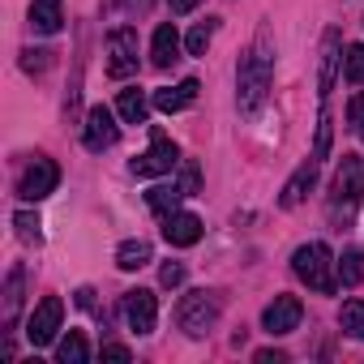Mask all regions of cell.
<instances>
[{
  "label": "cell",
  "mask_w": 364,
  "mask_h": 364,
  "mask_svg": "<svg viewBox=\"0 0 364 364\" xmlns=\"http://www.w3.org/2000/svg\"><path fill=\"white\" fill-rule=\"evenodd\" d=\"M124 321L133 334H150L154 321H159V304H154V291L137 287V291H124Z\"/></svg>",
  "instance_id": "11"
},
{
  "label": "cell",
  "mask_w": 364,
  "mask_h": 364,
  "mask_svg": "<svg viewBox=\"0 0 364 364\" xmlns=\"http://www.w3.org/2000/svg\"><path fill=\"white\" fill-rule=\"evenodd\" d=\"M116 266H120V270H141V266H150V240H124V245L116 249Z\"/></svg>",
  "instance_id": "19"
},
{
  "label": "cell",
  "mask_w": 364,
  "mask_h": 364,
  "mask_svg": "<svg viewBox=\"0 0 364 364\" xmlns=\"http://www.w3.org/2000/svg\"><path fill=\"white\" fill-rule=\"evenodd\" d=\"M18 309H22V270H14L9 283H5V321L9 326L18 321Z\"/></svg>",
  "instance_id": "26"
},
{
  "label": "cell",
  "mask_w": 364,
  "mask_h": 364,
  "mask_svg": "<svg viewBox=\"0 0 364 364\" xmlns=\"http://www.w3.org/2000/svg\"><path fill=\"white\" fill-rule=\"evenodd\" d=\"M343 39H338V31H326V39H321V77H317V95L326 99L330 90H334V77H338V60H343Z\"/></svg>",
  "instance_id": "15"
},
{
  "label": "cell",
  "mask_w": 364,
  "mask_h": 364,
  "mask_svg": "<svg viewBox=\"0 0 364 364\" xmlns=\"http://www.w3.org/2000/svg\"><path fill=\"white\" fill-rule=\"evenodd\" d=\"M48 56H52L48 48H39V52L26 48V52H22V69H26V73H43V69H48Z\"/></svg>",
  "instance_id": "29"
},
{
  "label": "cell",
  "mask_w": 364,
  "mask_h": 364,
  "mask_svg": "<svg viewBox=\"0 0 364 364\" xmlns=\"http://www.w3.org/2000/svg\"><path fill=\"white\" fill-rule=\"evenodd\" d=\"M146 95L137 90V86H129V90H120V99H116V116L124 120V124H146Z\"/></svg>",
  "instance_id": "18"
},
{
  "label": "cell",
  "mask_w": 364,
  "mask_h": 364,
  "mask_svg": "<svg viewBox=\"0 0 364 364\" xmlns=\"http://www.w3.org/2000/svg\"><path fill=\"white\" fill-rule=\"evenodd\" d=\"M219 313H223L219 296H215V291H206V287H198V291H189L185 300H180V313H176V321H180V330H185L189 338H206V334L215 330Z\"/></svg>",
  "instance_id": "3"
},
{
  "label": "cell",
  "mask_w": 364,
  "mask_h": 364,
  "mask_svg": "<svg viewBox=\"0 0 364 364\" xmlns=\"http://www.w3.org/2000/svg\"><path fill=\"white\" fill-rule=\"evenodd\" d=\"M103 360H133V351L120 343H103Z\"/></svg>",
  "instance_id": "33"
},
{
  "label": "cell",
  "mask_w": 364,
  "mask_h": 364,
  "mask_svg": "<svg viewBox=\"0 0 364 364\" xmlns=\"http://www.w3.org/2000/svg\"><path fill=\"white\" fill-rule=\"evenodd\" d=\"M330 154V112H321V124H317V146H313V159L321 163Z\"/></svg>",
  "instance_id": "30"
},
{
  "label": "cell",
  "mask_w": 364,
  "mask_h": 364,
  "mask_svg": "<svg viewBox=\"0 0 364 364\" xmlns=\"http://www.w3.org/2000/svg\"><path fill=\"white\" fill-rule=\"evenodd\" d=\"M347 124H351V133L364 141V95H355V99L347 103Z\"/></svg>",
  "instance_id": "28"
},
{
  "label": "cell",
  "mask_w": 364,
  "mask_h": 364,
  "mask_svg": "<svg viewBox=\"0 0 364 364\" xmlns=\"http://www.w3.org/2000/svg\"><path fill=\"white\" fill-rule=\"evenodd\" d=\"M198 90H202L198 77H185L180 86H163V90H154V107L167 112V116H171V112H185V107L198 99Z\"/></svg>",
  "instance_id": "16"
},
{
  "label": "cell",
  "mask_w": 364,
  "mask_h": 364,
  "mask_svg": "<svg viewBox=\"0 0 364 364\" xmlns=\"http://www.w3.org/2000/svg\"><path fill=\"white\" fill-rule=\"evenodd\" d=\"M60 321H65V304H60V296L39 300L35 313H31V321H26V338H31V347H48V343H56Z\"/></svg>",
  "instance_id": "5"
},
{
  "label": "cell",
  "mask_w": 364,
  "mask_h": 364,
  "mask_svg": "<svg viewBox=\"0 0 364 364\" xmlns=\"http://www.w3.org/2000/svg\"><path fill=\"white\" fill-rule=\"evenodd\" d=\"M176 60H180V31L171 22H163L154 31V39H150V65L154 69H171Z\"/></svg>",
  "instance_id": "14"
},
{
  "label": "cell",
  "mask_w": 364,
  "mask_h": 364,
  "mask_svg": "<svg viewBox=\"0 0 364 364\" xmlns=\"http://www.w3.org/2000/svg\"><path fill=\"white\" fill-rule=\"evenodd\" d=\"M180 198H185V193H180V185H154L150 193H146V206L159 215V219H167L171 210H176V202Z\"/></svg>",
  "instance_id": "20"
},
{
  "label": "cell",
  "mask_w": 364,
  "mask_h": 364,
  "mask_svg": "<svg viewBox=\"0 0 364 364\" xmlns=\"http://www.w3.org/2000/svg\"><path fill=\"white\" fill-rule=\"evenodd\" d=\"M14 228H18V236H22L26 245H35V240H39V219H35V215H26V210H22V215L14 219Z\"/></svg>",
  "instance_id": "31"
},
{
  "label": "cell",
  "mask_w": 364,
  "mask_h": 364,
  "mask_svg": "<svg viewBox=\"0 0 364 364\" xmlns=\"http://www.w3.org/2000/svg\"><path fill=\"white\" fill-rule=\"evenodd\" d=\"M343 77L351 86H364V43H351L347 56H343Z\"/></svg>",
  "instance_id": "25"
},
{
  "label": "cell",
  "mask_w": 364,
  "mask_h": 364,
  "mask_svg": "<svg viewBox=\"0 0 364 364\" xmlns=\"http://www.w3.org/2000/svg\"><path fill=\"white\" fill-rule=\"evenodd\" d=\"M330 202L343 210L364 202V154H343V163L334 171V185H330Z\"/></svg>",
  "instance_id": "4"
},
{
  "label": "cell",
  "mask_w": 364,
  "mask_h": 364,
  "mask_svg": "<svg viewBox=\"0 0 364 364\" xmlns=\"http://www.w3.org/2000/svg\"><path fill=\"white\" fill-rule=\"evenodd\" d=\"M176 185H180V193H185V198H189V193H198V185H202V171H198V163H189V159L180 163V180H176Z\"/></svg>",
  "instance_id": "27"
},
{
  "label": "cell",
  "mask_w": 364,
  "mask_h": 364,
  "mask_svg": "<svg viewBox=\"0 0 364 364\" xmlns=\"http://www.w3.org/2000/svg\"><path fill=\"white\" fill-rule=\"evenodd\" d=\"M202 0H171V14H193Z\"/></svg>",
  "instance_id": "35"
},
{
  "label": "cell",
  "mask_w": 364,
  "mask_h": 364,
  "mask_svg": "<svg viewBox=\"0 0 364 364\" xmlns=\"http://www.w3.org/2000/svg\"><path fill=\"white\" fill-rule=\"evenodd\" d=\"M338 326H343V334L364 338V300H347L343 313H338Z\"/></svg>",
  "instance_id": "24"
},
{
  "label": "cell",
  "mask_w": 364,
  "mask_h": 364,
  "mask_svg": "<svg viewBox=\"0 0 364 364\" xmlns=\"http://www.w3.org/2000/svg\"><path fill=\"white\" fill-rule=\"evenodd\" d=\"M176 163H180L176 141H171V137H163V133H154V137H150V150H146V154H137V159L129 163V171H133V176H167Z\"/></svg>",
  "instance_id": "9"
},
{
  "label": "cell",
  "mask_w": 364,
  "mask_h": 364,
  "mask_svg": "<svg viewBox=\"0 0 364 364\" xmlns=\"http://www.w3.org/2000/svg\"><path fill=\"white\" fill-rule=\"evenodd\" d=\"M360 279H364V253L360 249H343V257H338V283L355 287Z\"/></svg>",
  "instance_id": "22"
},
{
  "label": "cell",
  "mask_w": 364,
  "mask_h": 364,
  "mask_svg": "<svg viewBox=\"0 0 364 364\" xmlns=\"http://www.w3.org/2000/svg\"><path fill=\"white\" fill-rule=\"evenodd\" d=\"M159 283H163V287H180V283H185V266H180V262H167V266L159 270Z\"/></svg>",
  "instance_id": "32"
},
{
  "label": "cell",
  "mask_w": 364,
  "mask_h": 364,
  "mask_svg": "<svg viewBox=\"0 0 364 364\" xmlns=\"http://www.w3.org/2000/svg\"><path fill=\"white\" fill-rule=\"evenodd\" d=\"M86 355H90V347H86L82 330H69V334L56 343V360H60V364H86Z\"/></svg>",
  "instance_id": "21"
},
{
  "label": "cell",
  "mask_w": 364,
  "mask_h": 364,
  "mask_svg": "<svg viewBox=\"0 0 364 364\" xmlns=\"http://www.w3.org/2000/svg\"><path fill=\"white\" fill-rule=\"evenodd\" d=\"M291 270H296L300 283H309V287L321 291V296H330V291L338 287V262H334L330 245H321V240L300 245V249L291 253Z\"/></svg>",
  "instance_id": "2"
},
{
  "label": "cell",
  "mask_w": 364,
  "mask_h": 364,
  "mask_svg": "<svg viewBox=\"0 0 364 364\" xmlns=\"http://www.w3.org/2000/svg\"><path fill=\"white\" fill-rule=\"evenodd\" d=\"M60 26H65L60 0H35L31 5V31L35 35H60Z\"/></svg>",
  "instance_id": "17"
},
{
  "label": "cell",
  "mask_w": 364,
  "mask_h": 364,
  "mask_svg": "<svg viewBox=\"0 0 364 364\" xmlns=\"http://www.w3.org/2000/svg\"><path fill=\"white\" fill-rule=\"evenodd\" d=\"M300 317H304V304L296 296H274L262 313V330L266 334H291L300 326Z\"/></svg>",
  "instance_id": "10"
},
{
  "label": "cell",
  "mask_w": 364,
  "mask_h": 364,
  "mask_svg": "<svg viewBox=\"0 0 364 364\" xmlns=\"http://www.w3.org/2000/svg\"><path fill=\"white\" fill-rule=\"evenodd\" d=\"M253 360H257V364H283L287 355H283V351H274V347H262V351H257Z\"/></svg>",
  "instance_id": "34"
},
{
  "label": "cell",
  "mask_w": 364,
  "mask_h": 364,
  "mask_svg": "<svg viewBox=\"0 0 364 364\" xmlns=\"http://www.w3.org/2000/svg\"><path fill=\"white\" fill-rule=\"evenodd\" d=\"M163 240H167L171 249H189V245H198V240H202V219L189 215V210H171V215L163 219Z\"/></svg>",
  "instance_id": "12"
},
{
  "label": "cell",
  "mask_w": 364,
  "mask_h": 364,
  "mask_svg": "<svg viewBox=\"0 0 364 364\" xmlns=\"http://www.w3.org/2000/svg\"><path fill=\"white\" fill-rule=\"evenodd\" d=\"M150 5H154V0H124V9H129V14H146Z\"/></svg>",
  "instance_id": "36"
},
{
  "label": "cell",
  "mask_w": 364,
  "mask_h": 364,
  "mask_svg": "<svg viewBox=\"0 0 364 364\" xmlns=\"http://www.w3.org/2000/svg\"><path fill=\"white\" fill-rule=\"evenodd\" d=\"M215 31H219V22H215V18H206V22H198V26L189 31V39H185V52H189V56H206V48H210V39H215Z\"/></svg>",
  "instance_id": "23"
},
{
  "label": "cell",
  "mask_w": 364,
  "mask_h": 364,
  "mask_svg": "<svg viewBox=\"0 0 364 364\" xmlns=\"http://www.w3.org/2000/svg\"><path fill=\"white\" fill-rule=\"evenodd\" d=\"M317 185V159H309V163H300L296 167V176L283 185V193H279V206L283 210H291V206H300L304 198H309V189Z\"/></svg>",
  "instance_id": "13"
},
{
  "label": "cell",
  "mask_w": 364,
  "mask_h": 364,
  "mask_svg": "<svg viewBox=\"0 0 364 364\" xmlns=\"http://www.w3.org/2000/svg\"><path fill=\"white\" fill-rule=\"evenodd\" d=\"M270 82H274V48H270V35L262 31L253 39V48L240 56V69H236V103L245 116H257L266 95H270Z\"/></svg>",
  "instance_id": "1"
},
{
  "label": "cell",
  "mask_w": 364,
  "mask_h": 364,
  "mask_svg": "<svg viewBox=\"0 0 364 364\" xmlns=\"http://www.w3.org/2000/svg\"><path fill=\"white\" fill-rule=\"evenodd\" d=\"M107 73L116 82H124V77L137 73V31L133 26L112 31V39H107Z\"/></svg>",
  "instance_id": "6"
},
{
  "label": "cell",
  "mask_w": 364,
  "mask_h": 364,
  "mask_svg": "<svg viewBox=\"0 0 364 364\" xmlns=\"http://www.w3.org/2000/svg\"><path fill=\"white\" fill-rule=\"evenodd\" d=\"M56 185H60V167L52 159H35L18 180V198L22 202H43L48 193H56Z\"/></svg>",
  "instance_id": "7"
},
{
  "label": "cell",
  "mask_w": 364,
  "mask_h": 364,
  "mask_svg": "<svg viewBox=\"0 0 364 364\" xmlns=\"http://www.w3.org/2000/svg\"><path fill=\"white\" fill-rule=\"evenodd\" d=\"M116 137H120V124H116V112L112 107H90L86 112V124H82V146L86 150H95V154H103L107 146H116Z\"/></svg>",
  "instance_id": "8"
}]
</instances>
